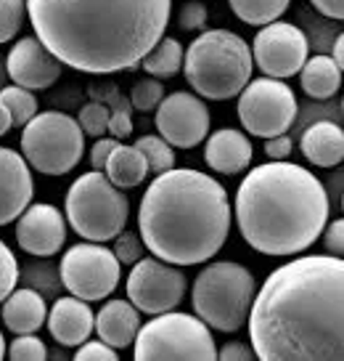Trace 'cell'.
Masks as SVG:
<instances>
[{
    "mask_svg": "<svg viewBox=\"0 0 344 361\" xmlns=\"http://www.w3.org/2000/svg\"><path fill=\"white\" fill-rule=\"evenodd\" d=\"M257 295L255 274L234 260H217L199 271L191 303L193 311L210 329L238 332L249 319Z\"/></svg>",
    "mask_w": 344,
    "mask_h": 361,
    "instance_id": "cell-6",
    "label": "cell"
},
{
    "mask_svg": "<svg viewBox=\"0 0 344 361\" xmlns=\"http://www.w3.org/2000/svg\"><path fill=\"white\" fill-rule=\"evenodd\" d=\"M297 96L294 90L276 78L249 80L238 93V120L246 133L257 138H273L286 133L297 120Z\"/></svg>",
    "mask_w": 344,
    "mask_h": 361,
    "instance_id": "cell-10",
    "label": "cell"
},
{
    "mask_svg": "<svg viewBox=\"0 0 344 361\" xmlns=\"http://www.w3.org/2000/svg\"><path fill=\"white\" fill-rule=\"evenodd\" d=\"M310 54V43L297 24L270 22L260 27L252 43V59L265 78H294Z\"/></svg>",
    "mask_w": 344,
    "mask_h": 361,
    "instance_id": "cell-13",
    "label": "cell"
},
{
    "mask_svg": "<svg viewBox=\"0 0 344 361\" xmlns=\"http://www.w3.org/2000/svg\"><path fill=\"white\" fill-rule=\"evenodd\" d=\"M22 154L43 176H67L85 154V133L64 112H37L22 130Z\"/></svg>",
    "mask_w": 344,
    "mask_h": 361,
    "instance_id": "cell-9",
    "label": "cell"
},
{
    "mask_svg": "<svg viewBox=\"0 0 344 361\" xmlns=\"http://www.w3.org/2000/svg\"><path fill=\"white\" fill-rule=\"evenodd\" d=\"M178 24H180V30H186V32L201 30V27L207 24V6H204L201 0H186V3L180 6Z\"/></svg>",
    "mask_w": 344,
    "mask_h": 361,
    "instance_id": "cell-36",
    "label": "cell"
},
{
    "mask_svg": "<svg viewBox=\"0 0 344 361\" xmlns=\"http://www.w3.org/2000/svg\"><path fill=\"white\" fill-rule=\"evenodd\" d=\"M130 202L103 170L82 173L67 192V224L85 242H109L122 234Z\"/></svg>",
    "mask_w": 344,
    "mask_h": 361,
    "instance_id": "cell-7",
    "label": "cell"
},
{
    "mask_svg": "<svg viewBox=\"0 0 344 361\" xmlns=\"http://www.w3.org/2000/svg\"><path fill=\"white\" fill-rule=\"evenodd\" d=\"M135 359L138 361H215L217 345L212 329L199 316L183 311L156 314L148 324H141L135 335Z\"/></svg>",
    "mask_w": 344,
    "mask_h": 361,
    "instance_id": "cell-8",
    "label": "cell"
},
{
    "mask_svg": "<svg viewBox=\"0 0 344 361\" xmlns=\"http://www.w3.org/2000/svg\"><path fill=\"white\" fill-rule=\"evenodd\" d=\"M6 359V340H3V332H0V361Z\"/></svg>",
    "mask_w": 344,
    "mask_h": 361,
    "instance_id": "cell-45",
    "label": "cell"
},
{
    "mask_svg": "<svg viewBox=\"0 0 344 361\" xmlns=\"http://www.w3.org/2000/svg\"><path fill=\"white\" fill-rule=\"evenodd\" d=\"M315 6V11L329 16V19H339L344 22V0H310Z\"/></svg>",
    "mask_w": 344,
    "mask_h": 361,
    "instance_id": "cell-42",
    "label": "cell"
},
{
    "mask_svg": "<svg viewBox=\"0 0 344 361\" xmlns=\"http://www.w3.org/2000/svg\"><path fill=\"white\" fill-rule=\"evenodd\" d=\"M6 356L13 361H45L48 359V348L34 332H30V335H16Z\"/></svg>",
    "mask_w": 344,
    "mask_h": 361,
    "instance_id": "cell-32",
    "label": "cell"
},
{
    "mask_svg": "<svg viewBox=\"0 0 344 361\" xmlns=\"http://www.w3.org/2000/svg\"><path fill=\"white\" fill-rule=\"evenodd\" d=\"M16 242L24 252L51 258L67 242V221L56 204H30L16 221Z\"/></svg>",
    "mask_w": 344,
    "mask_h": 361,
    "instance_id": "cell-15",
    "label": "cell"
},
{
    "mask_svg": "<svg viewBox=\"0 0 344 361\" xmlns=\"http://www.w3.org/2000/svg\"><path fill=\"white\" fill-rule=\"evenodd\" d=\"M342 112H344V99H342Z\"/></svg>",
    "mask_w": 344,
    "mask_h": 361,
    "instance_id": "cell-47",
    "label": "cell"
},
{
    "mask_svg": "<svg viewBox=\"0 0 344 361\" xmlns=\"http://www.w3.org/2000/svg\"><path fill=\"white\" fill-rule=\"evenodd\" d=\"M120 144V138H114V135H101L98 141L93 144V149H90V165H93V170H103L106 168V159H109V154L114 152V147Z\"/></svg>",
    "mask_w": 344,
    "mask_h": 361,
    "instance_id": "cell-39",
    "label": "cell"
},
{
    "mask_svg": "<svg viewBox=\"0 0 344 361\" xmlns=\"http://www.w3.org/2000/svg\"><path fill=\"white\" fill-rule=\"evenodd\" d=\"M138 329H141V311L130 300H109L96 314V335L117 350L133 345Z\"/></svg>",
    "mask_w": 344,
    "mask_h": 361,
    "instance_id": "cell-20",
    "label": "cell"
},
{
    "mask_svg": "<svg viewBox=\"0 0 344 361\" xmlns=\"http://www.w3.org/2000/svg\"><path fill=\"white\" fill-rule=\"evenodd\" d=\"M289 3L291 0H228L231 11L252 27H265L270 22H278L286 13Z\"/></svg>",
    "mask_w": 344,
    "mask_h": 361,
    "instance_id": "cell-26",
    "label": "cell"
},
{
    "mask_svg": "<svg viewBox=\"0 0 344 361\" xmlns=\"http://www.w3.org/2000/svg\"><path fill=\"white\" fill-rule=\"evenodd\" d=\"M77 123L85 135H93V138L106 135V130H109V106H103L101 102L85 104L77 114Z\"/></svg>",
    "mask_w": 344,
    "mask_h": 361,
    "instance_id": "cell-31",
    "label": "cell"
},
{
    "mask_svg": "<svg viewBox=\"0 0 344 361\" xmlns=\"http://www.w3.org/2000/svg\"><path fill=\"white\" fill-rule=\"evenodd\" d=\"M34 194L30 162L13 152L0 147V226H8L30 207Z\"/></svg>",
    "mask_w": 344,
    "mask_h": 361,
    "instance_id": "cell-17",
    "label": "cell"
},
{
    "mask_svg": "<svg viewBox=\"0 0 344 361\" xmlns=\"http://www.w3.org/2000/svg\"><path fill=\"white\" fill-rule=\"evenodd\" d=\"M0 102L6 104V109L11 112L13 125H19V128H24L37 114V99H34V93L22 88V85H16V82L0 90Z\"/></svg>",
    "mask_w": 344,
    "mask_h": 361,
    "instance_id": "cell-27",
    "label": "cell"
},
{
    "mask_svg": "<svg viewBox=\"0 0 344 361\" xmlns=\"http://www.w3.org/2000/svg\"><path fill=\"white\" fill-rule=\"evenodd\" d=\"M189 279L180 269L162 258H141L127 276V300L141 314L156 316L183 303Z\"/></svg>",
    "mask_w": 344,
    "mask_h": 361,
    "instance_id": "cell-12",
    "label": "cell"
},
{
    "mask_svg": "<svg viewBox=\"0 0 344 361\" xmlns=\"http://www.w3.org/2000/svg\"><path fill=\"white\" fill-rule=\"evenodd\" d=\"M331 59L339 64V69L344 72V32L333 40V51H331Z\"/></svg>",
    "mask_w": 344,
    "mask_h": 361,
    "instance_id": "cell-43",
    "label": "cell"
},
{
    "mask_svg": "<svg viewBox=\"0 0 344 361\" xmlns=\"http://www.w3.org/2000/svg\"><path fill=\"white\" fill-rule=\"evenodd\" d=\"M61 282L72 295L88 303L106 300L122 276V263L117 260L114 250L103 247L101 242H79L64 252L58 263Z\"/></svg>",
    "mask_w": 344,
    "mask_h": 361,
    "instance_id": "cell-11",
    "label": "cell"
},
{
    "mask_svg": "<svg viewBox=\"0 0 344 361\" xmlns=\"http://www.w3.org/2000/svg\"><path fill=\"white\" fill-rule=\"evenodd\" d=\"M231 231V202L222 183L191 168L159 173L144 192L138 234L151 255L172 266L212 260Z\"/></svg>",
    "mask_w": 344,
    "mask_h": 361,
    "instance_id": "cell-3",
    "label": "cell"
},
{
    "mask_svg": "<svg viewBox=\"0 0 344 361\" xmlns=\"http://www.w3.org/2000/svg\"><path fill=\"white\" fill-rule=\"evenodd\" d=\"M27 16V0H0V45L13 40Z\"/></svg>",
    "mask_w": 344,
    "mask_h": 361,
    "instance_id": "cell-30",
    "label": "cell"
},
{
    "mask_svg": "<svg viewBox=\"0 0 344 361\" xmlns=\"http://www.w3.org/2000/svg\"><path fill=\"white\" fill-rule=\"evenodd\" d=\"M300 85L310 99L326 102L339 93L342 69L331 56H307L305 67L300 69Z\"/></svg>",
    "mask_w": 344,
    "mask_h": 361,
    "instance_id": "cell-24",
    "label": "cell"
},
{
    "mask_svg": "<svg viewBox=\"0 0 344 361\" xmlns=\"http://www.w3.org/2000/svg\"><path fill=\"white\" fill-rule=\"evenodd\" d=\"M172 0H27L40 43L85 75L141 67L165 35Z\"/></svg>",
    "mask_w": 344,
    "mask_h": 361,
    "instance_id": "cell-2",
    "label": "cell"
},
{
    "mask_svg": "<svg viewBox=\"0 0 344 361\" xmlns=\"http://www.w3.org/2000/svg\"><path fill=\"white\" fill-rule=\"evenodd\" d=\"M45 322H48V332L64 348H77L79 343H85L96 332V316L90 311L88 300H82L77 295L58 298L53 308L48 311Z\"/></svg>",
    "mask_w": 344,
    "mask_h": 361,
    "instance_id": "cell-18",
    "label": "cell"
},
{
    "mask_svg": "<svg viewBox=\"0 0 344 361\" xmlns=\"http://www.w3.org/2000/svg\"><path fill=\"white\" fill-rule=\"evenodd\" d=\"M323 247L329 250V255L344 258V218H336L323 228Z\"/></svg>",
    "mask_w": 344,
    "mask_h": 361,
    "instance_id": "cell-38",
    "label": "cell"
},
{
    "mask_svg": "<svg viewBox=\"0 0 344 361\" xmlns=\"http://www.w3.org/2000/svg\"><path fill=\"white\" fill-rule=\"evenodd\" d=\"M77 361H117V348H111L109 343L103 340H85L77 345V353H75Z\"/></svg>",
    "mask_w": 344,
    "mask_h": 361,
    "instance_id": "cell-37",
    "label": "cell"
},
{
    "mask_svg": "<svg viewBox=\"0 0 344 361\" xmlns=\"http://www.w3.org/2000/svg\"><path fill=\"white\" fill-rule=\"evenodd\" d=\"M156 130L172 149H193L210 135V109L204 99L175 90L156 106Z\"/></svg>",
    "mask_w": 344,
    "mask_h": 361,
    "instance_id": "cell-14",
    "label": "cell"
},
{
    "mask_svg": "<svg viewBox=\"0 0 344 361\" xmlns=\"http://www.w3.org/2000/svg\"><path fill=\"white\" fill-rule=\"evenodd\" d=\"M291 152H294V141L286 133L265 138V154L270 159H289Z\"/></svg>",
    "mask_w": 344,
    "mask_h": 361,
    "instance_id": "cell-40",
    "label": "cell"
},
{
    "mask_svg": "<svg viewBox=\"0 0 344 361\" xmlns=\"http://www.w3.org/2000/svg\"><path fill=\"white\" fill-rule=\"evenodd\" d=\"M45 319H48V305L37 290H13L3 300V324L8 332L16 335L37 332Z\"/></svg>",
    "mask_w": 344,
    "mask_h": 361,
    "instance_id": "cell-22",
    "label": "cell"
},
{
    "mask_svg": "<svg viewBox=\"0 0 344 361\" xmlns=\"http://www.w3.org/2000/svg\"><path fill=\"white\" fill-rule=\"evenodd\" d=\"M183 56H186V48L180 45V40L162 35L159 43L146 54V59L141 61V67H144L146 75H151V78L167 80V78H172V75H178L180 69H183Z\"/></svg>",
    "mask_w": 344,
    "mask_h": 361,
    "instance_id": "cell-25",
    "label": "cell"
},
{
    "mask_svg": "<svg viewBox=\"0 0 344 361\" xmlns=\"http://www.w3.org/2000/svg\"><path fill=\"white\" fill-rule=\"evenodd\" d=\"M165 85H162V80L156 78H144L138 80L133 85V90H130V104H133V109H138V112H154L156 106L162 104V99H165Z\"/></svg>",
    "mask_w": 344,
    "mask_h": 361,
    "instance_id": "cell-29",
    "label": "cell"
},
{
    "mask_svg": "<svg viewBox=\"0 0 344 361\" xmlns=\"http://www.w3.org/2000/svg\"><path fill=\"white\" fill-rule=\"evenodd\" d=\"M246 324L262 361H344V258L284 263L257 290Z\"/></svg>",
    "mask_w": 344,
    "mask_h": 361,
    "instance_id": "cell-1",
    "label": "cell"
},
{
    "mask_svg": "<svg viewBox=\"0 0 344 361\" xmlns=\"http://www.w3.org/2000/svg\"><path fill=\"white\" fill-rule=\"evenodd\" d=\"M144 239L141 234H133V231H122V234H117V242H114V255L117 260L122 263V266H133L138 260L144 258Z\"/></svg>",
    "mask_w": 344,
    "mask_h": 361,
    "instance_id": "cell-35",
    "label": "cell"
},
{
    "mask_svg": "<svg viewBox=\"0 0 344 361\" xmlns=\"http://www.w3.org/2000/svg\"><path fill=\"white\" fill-rule=\"evenodd\" d=\"M135 147L144 152L146 162H148V173L159 176L165 170L175 168V152H172V147L167 144L162 135H141L135 141Z\"/></svg>",
    "mask_w": 344,
    "mask_h": 361,
    "instance_id": "cell-28",
    "label": "cell"
},
{
    "mask_svg": "<svg viewBox=\"0 0 344 361\" xmlns=\"http://www.w3.org/2000/svg\"><path fill=\"white\" fill-rule=\"evenodd\" d=\"M236 224L246 245L262 255H300L329 224V194L307 168L273 159L241 180Z\"/></svg>",
    "mask_w": 344,
    "mask_h": 361,
    "instance_id": "cell-4",
    "label": "cell"
},
{
    "mask_svg": "<svg viewBox=\"0 0 344 361\" xmlns=\"http://www.w3.org/2000/svg\"><path fill=\"white\" fill-rule=\"evenodd\" d=\"M217 359L222 361H252L257 359L255 348L252 345H244V343H225L220 350H217Z\"/></svg>",
    "mask_w": 344,
    "mask_h": 361,
    "instance_id": "cell-41",
    "label": "cell"
},
{
    "mask_svg": "<svg viewBox=\"0 0 344 361\" xmlns=\"http://www.w3.org/2000/svg\"><path fill=\"white\" fill-rule=\"evenodd\" d=\"M342 210H344V197H342Z\"/></svg>",
    "mask_w": 344,
    "mask_h": 361,
    "instance_id": "cell-46",
    "label": "cell"
},
{
    "mask_svg": "<svg viewBox=\"0 0 344 361\" xmlns=\"http://www.w3.org/2000/svg\"><path fill=\"white\" fill-rule=\"evenodd\" d=\"M130 109H133L130 99L117 96L109 109V130H106V133L114 135V138H120V141L133 133V112H130Z\"/></svg>",
    "mask_w": 344,
    "mask_h": 361,
    "instance_id": "cell-33",
    "label": "cell"
},
{
    "mask_svg": "<svg viewBox=\"0 0 344 361\" xmlns=\"http://www.w3.org/2000/svg\"><path fill=\"white\" fill-rule=\"evenodd\" d=\"M13 128V120H11V112L6 109V104L0 102V135H6L8 130Z\"/></svg>",
    "mask_w": 344,
    "mask_h": 361,
    "instance_id": "cell-44",
    "label": "cell"
},
{
    "mask_svg": "<svg viewBox=\"0 0 344 361\" xmlns=\"http://www.w3.org/2000/svg\"><path fill=\"white\" fill-rule=\"evenodd\" d=\"M16 282H19V263H16V255H13L11 247L0 239V303L16 290Z\"/></svg>",
    "mask_w": 344,
    "mask_h": 361,
    "instance_id": "cell-34",
    "label": "cell"
},
{
    "mask_svg": "<svg viewBox=\"0 0 344 361\" xmlns=\"http://www.w3.org/2000/svg\"><path fill=\"white\" fill-rule=\"evenodd\" d=\"M252 48L231 30H204L196 35L183 56V75L201 99H236L252 78Z\"/></svg>",
    "mask_w": 344,
    "mask_h": 361,
    "instance_id": "cell-5",
    "label": "cell"
},
{
    "mask_svg": "<svg viewBox=\"0 0 344 361\" xmlns=\"http://www.w3.org/2000/svg\"><path fill=\"white\" fill-rule=\"evenodd\" d=\"M103 173L109 176V180L117 189H135L148 178V162H146L144 152L127 144H117L114 152L106 159V168Z\"/></svg>",
    "mask_w": 344,
    "mask_h": 361,
    "instance_id": "cell-23",
    "label": "cell"
},
{
    "mask_svg": "<svg viewBox=\"0 0 344 361\" xmlns=\"http://www.w3.org/2000/svg\"><path fill=\"white\" fill-rule=\"evenodd\" d=\"M61 61L40 43L37 35L16 40L6 59L8 78L27 90H45L61 78Z\"/></svg>",
    "mask_w": 344,
    "mask_h": 361,
    "instance_id": "cell-16",
    "label": "cell"
},
{
    "mask_svg": "<svg viewBox=\"0 0 344 361\" xmlns=\"http://www.w3.org/2000/svg\"><path fill=\"white\" fill-rule=\"evenodd\" d=\"M255 157L252 141L236 128H220L204 138V162L220 176H238Z\"/></svg>",
    "mask_w": 344,
    "mask_h": 361,
    "instance_id": "cell-19",
    "label": "cell"
},
{
    "mask_svg": "<svg viewBox=\"0 0 344 361\" xmlns=\"http://www.w3.org/2000/svg\"><path fill=\"white\" fill-rule=\"evenodd\" d=\"M300 149L305 159L318 168H333L344 162V128L331 120L310 125L300 138Z\"/></svg>",
    "mask_w": 344,
    "mask_h": 361,
    "instance_id": "cell-21",
    "label": "cell"
}]
</instances>
